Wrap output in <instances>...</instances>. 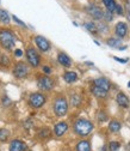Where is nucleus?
<instances>
[{
    "label": "nucleus",
    "mask_w": 130,
    "mask_h": 151,
    "mask_svg": "<svg viewBox=\"0 0 130 151\" xmlns=\"http://www.w3.org/2000/svg\"><path fill=\"white\" fill-rule=\"evenodd\" d=\"M16 43V36L11 30L0 29V45L6 49H12Z\"/></svg>",
    "instance_id": "f257e3e1"
},
{
    "label": "nucleus",
    "mask_w": 130,
    "mask_h": 151,
    "mask_svg": "<svg viewBox=\"0 0 130 151\" xmlns=\"http://www.w3.org/2000/svg\"><path fill=\"white\" fill-rule=\"evenodd\" d=\"M92 129H93V125H92L91 121L86 120V119H79L78 121H75L74 124V131H75V133H78L79 136H88Z\"/></svg>",
    "instance_id": "f03ea898"
},
{
    "label": "nucleus",
    "mask_w": 130,
    "mask_h": 151,
    "mask_svg": "<svg viewBox=\"0 0 130 151\" xmlns=\"http://www.w3.org/2000/svg\"><path fill=\"white\" fill-rule=\"evenodd\" d=\"M67 110H68V103L66 101V99L63 97H59L55 100L54 102V111L58 116H63L67 114Z\"/></svg>",
    "instance_id": "7ed1b4c3"
},
{
    "label": "nucleus",
    "mask_w": 130,
    "mask_h": 151,
    "mask_svg": "<svg viewBox=\"0 0 130 151\" xmlns=\"http://www.w3.org/2000/svg\"><path fill=\"white\" fill-rule=\"evenodd\" d=\"M29 103L31 107L33 108H41L44 103H45V97L43 93H40V92H35L30 96L29 99Z\"/></svg>",
    "instance_id": "20e7f679"
},
{
    "label": "nucleus",
    "mask_w": 130,
    "mask_h": 151,
    "mask_svg": "<svg viewBox=\"0 0 130 151\" xmlns=\"http://www.w3.org/2000/svg\"><path fill=\"white\" fill-rule=\"evenodd\" d=\"M29 73V68L26 66V64L24 63H17L14 65V68H13V74H14V77L16 78H25L26 76Z\"/></svg>",
    "instance_id": "39448f33"
},
{
    "label": "nucleus",
    "mask_w": 130,
    "mask_h": 151,
    "mask_svg": "<svg viewBox=\"0 0 130 151\" xmlns=\"http://www.w3.org/2000/svg\"><path fill=\"white\" fill-rule=\"evenodd\" d=\"M26 58H28V61L30 63V65L32 67H37L40 65V55L37 54V52L33 49V48H28L26 49Z\"/></svg>",
    "instance_id": "423d86ee"
},
{
    "label": "nucleus",
    "mask_w": 130,
    "mask_h": 151,
    "mask_svg": "<svg viewBox=\"0 0 130 151\" xmlns=\"http://www.w3.org/2000/svg\"><path fill=\"white\" fill-rule=\"evenodd\" d=\"M37 85H38V88L41 90H44V91H49L54 88V82L50 77H47V76H43V77H41L38 79V82H37Z\"/></svg>",
    "instance_id": "0eeeda50"
},
{
    "label": "nucleus",
    "mask_w": 130,
    "mask_h": 151,
    "mask_svg": "<svg viewBox=\"0 0 130 151\" xmlns=\"http://www.w3.org/2000/svg\"><path fill=\"white\" fill-rule=\"evenodd\" d=\"M86 10H87L88 14H91V17H92V18H94V19H97V21L103 19V17H104V12L102 11V9H100V7H98V6H96V5H90Z\"/></svg>",
    "instance_id": "6e6552de"
},
{
    "label": "nucleus",
    "mask_w": 130,
    "mask_h": 151,
    "mask_svg": "<svg viewBox=\"0 0 130 151\" xmlns=\"http://www.w3.org/2000/svg\"><path fill=\"white\" fill-rule=\"evenodd\" d=\"M35 42H36L37 47H38L42 52H48L50 49L49 41L45 39V37H43V36H36L35 37Z\"/></svg>",
    "instance_id": "1a4fd4ad"
},
{
    "label": "nucleus",
    "mask_w": 130,
    "mask_h": 151,
    "mask_svg": "<svg viewBox=\"0 0 130 151\" xmlns=\"http://www.w3.org/2000/svg\"><path fill=\"white\" fill-rule=\"evenodd\" d=\"M25 150H26L25 143L19 139H14L10 144V151H25Z\"/></svg>",
    "instance_id": "9d476101"
},
{
    "label": "nucleus",
    "mask_w": 130,
    "mask_h": 151,
    "mask_svg": "<svg viewBox=\"0 0 130 151\" xmlns=\"http://www.w3.org/2000/svg\"><path fill=\"white\" fill-rule=\"evenodd\" d=\"M115 32L116 35L119 37V39H122V37H124L128 32V25L123 22H119L117 25H116V29H115Z\"/></svg>",
    "instance_id": "9b49d317"
},
{
    "label": "nucleus",
    "mask_w": 130,
    "mask_h": 151,
    "mask_svg": "<svg viewBox=\"0 0 130 151\" xmlns=\"http://www.w3.org/2000/svg\"><path fill=\"white\" fill-rule=\"evenodd\" d=\"M68 129V125L66 122H59L55 125V128H54V132L55 134H56L58 137H61L66 133V131Z\"/></svg>",
    "instance_id": "f8f14e48"
},
{
    "label": "nucleus",
    "mask_w": 130,
    "mask_h": 151,
    "mask_svg": "<svg viewBox=\"0 0 130 151\" xmlns=\"http://www.w3.org/2000/svg\"><path fill=\"white\" fill-rule=\"evenodd\" d=\"M58 60H59V63H60L62 66H65V67H69L70 64H72L70 58H69V56H68L66 53H59Z\"/></svg>",
    "instance_id": "ddd939ff"
},
{
    "label": "nucleus",
    "mask_w": 130,
    "mask_h": 151,
    "mask_svg": "<svg viewBox=\"0 0 130 151\" xmlns=\"http://www.w3.org/2000/svg\"><path fill=\"white\" fill-rule=\"evenodd\" d=\"M116 100H117V103H118L121 107H123V108H128V107H129V104H130L129 99H128V97L124 95L123 92L117 93V97H116Z\"/></svg>",
    "instance_id": "4468645a"
},
{
    "label": "nucleus",
    "mask_w": 130,
    "mask_h": 151,
    "mask_svg": "<svg viewBox=\"0 0 130 151\" xmlns=\"http://www.w3.org/2000/svg\"><path fill=\"white\" fill-rule=\"evenodd\" d=\"M94 85L98 86V88H100V89H104L106 91H109L110 90V86H111L110 82L107 79H105V78H98V79H96L94 81Z\"/></svg>",
    "instance_id": "2eb2a0df"
},
{
    "label": "nucleus",
    "mask_w": 130,
    "mask_h": 151,
    "mask_svg": "<svg viewBox=\"0 0 130 151\" xmlns=\"http://www.w3.org/2000/svg\"><path fill=\"white\" fill-rule=\"evenodd\" d=\"M63 79L67 82V83H74L77 79H78V74L73 71H68L63 74Z\"/></svg>",
    "instance_id": "dca6fc26"
},
{
    "label": "nucleus",
    "mask_w": 130,
    "mask_h": 151,
    "mask_svg": "<svg viewBox=\"0 0 130 151\" xmlns=\"http://www.w3.org/2000/svg\"><path fill=\"white\" fill-rule=\"evenodd\" d=\"M107 45L111 48H115V49H119L121 45H122V40L121 39H114V37H110L107 40Z\"/></svg>",
    "instance_id": "f3484780"
},
{
    "label": "nucleus",
    "mask_w": 130,
    "mask_h": 151,
    "mask_svg": "<svg viewBox=\"0 0 130 151\" xmlns=\"http://www.w3.org/2000/svg\"><path fill=\"white\" fill-rule=\"evenodd\" d=\"M92 92H93V95L97 96V97H106V95H107V91L106 90L100 89V88H98L96 85L92 88Z\"/></svg>",
    "instance_id": "a211bd4d"
},
{
    "label": "nucleus",
    "mask_w": 130,
    "mask_h": 151,
    "mask_svg": "<svg viewBox=\"0 0 130 151\" xmlns=\"http://www.w3.org/2000/svg\"><path fill=\"white\" fill-rule=\"evenodd\" d=\"M77 151H91V145L87 140H81L77 145Z\"/></svg>",
    "instance_id": "6ab92c4d"
},
{
    "label": "nucleus",
    "mask_w": 130,
    "mask_h": 151,
    "mask_svg": "<svg viewBox=\"0 0 130 151\" xmlns=\"http://www.w3.org/2000/svg\"><path fill=\"white\" fill-rule=\"evenodd\" d=\"M103 4L105 5V7L107 9L109 12H114L116 9V1L115 0H103Z\"/></svg>",
    "instance_id": "aec40b11"
},
{
    "label": "nucleus",
    "mask_w": 130,
    "mask_h": 151,
    "mask_svg": "<svg viewBox=\"0 0 130 151\" xmlns=\"http://www.w3.org/2000/svg\"><path fill=\"white\" fill-rule=\"evenodd\" d=\"M0 22L5 24L10 23V14L7 13V11L1 10V9H0Z\"/></svg>",
    "instance_id": "412c9836"
},
{
    "label": "nucleus",
    "mask_w": 130,
    "mask_h": 151,
    "mask_svg": "<svg viewBox=\"0 0 130 151\" xmlns=\"http://www.w3.org/2000/svg\"><path fill=\"white\" fill-rule=\"evenodd\" d=\"M84 27L87 29V31H90V32H92V34H96V32L98 31L97 25H96L93 22H87V23L84 24Z\"/></svg>",
    "instance_id": "4be33fe9"
},
{
    "label": "nucleus",
    "mask_w": 130,
    "mask_h": 151,
    "mask_svg": "<svg viewBox=\"0 0 130 151\" xmlns=\"http://www.w3.org/2000/svg\"><path fill=\"white\" fill-rule=\"evenodd\" d=\"M109 128H110V131H112V132H118L121 129V122L116 121V120L111 121L110 125H109Z\"/></svg>",
    "instance_id": "5701e85b"
},
{
    "label": "nucleus",
    "mask_w": 130,
    "mask_h": 151,
    "mask_svg": "<svg viewBox=\"0 0 130 151\" xmlns=\"http://www.w3.org/2000/svg\"><path fill=\"white\" fill-rule=\"evenodd\" d=\"M9 136H10V132L7 129H5V128L0 129V142H6Z\"/></svg>",
    "instance_id": "b1692460"
},
{
    "label": "nucleus",
    "mask_w": 130,
    "mask_h": 151,
    "mask_svg": "<svg viewBox=\"0 0 130 151\" xmlns=\"http://www.w3.org/2000/svg\"><path fill=\"white\" fill-rule=\"evenodd\" d=\"M119 147H121V144H119L118 142H111V143L109 144L110 151H118Z\"/></svg>",
    "instance_id": "393cba45"
},
{
    "label": "nucleus",
    "mask_w": 130,
    "mask_h": 151,
    "mask_svg": "<svg viewBox=\"0 0 130 151\" xmlns=\"http://www.w3.org/2000/svg\"><path fill=\"white\" fill-rule=\"evenodd\" d=\"M79 103H80V97H79L78 95L72 96V104H73V106L78 107V106H79Z\"/></svg>",
    "instance_id": "a878e982"
},
{
    "label": "nucleus",
    "mask_w": 130,
    "mask_h": 151,
    "mask_svg": "<svg viewBox=\"0 0 130 151\" xmlns=\"http://www.w3.org/2000/svg\"><path fill=\"white\" fill-rule=\"evenodd\" d=\"M103 18H105V19L107 21V22H111V21H112V16H111V12H106V13H104V17Z\"/></svg>",
    "instance_id": "bb28decb"
},
{
    "label": "nucleus",
    "mask_w": 130,
    "mask_h": 151,
    "mask_svg": "<svg viewBox=\"0 0 130 151\" xmlns=\"http://www.w3.org/2000/svg\"><path fill=\"white\" fill-rule=\"evenodd\" d=\"M40 134H41V137L45 138V137H48V134H50V131L45 128V129H43V131H41V132H40Z\"/></svg>",
    "instance_id": "cd10ccee"
},
{
    "label": "nucleus",
    "mask_w": 130,
    "mask_h": 151,
    "mask_svg": "<svg viewBox=\"0 0 130 151\" xmlns=\"http://www.w3.org/2000/svg\"><path fill=\"white\" fill-rule=\"evenodd\" d=\"M115 11L119 14V16H122L123 14V7L121 6V5H116V9H115Z\"/></svg>",
    "instance_id": "c85d7f7f"
},
{
    "label": "nucleus",
    "mask_w": 130,
    "mask_h": 151,
    "mask_svg": "<svg viewBox=\"0 0 130 151\" xmlns=\"http://www.w3.org/2000/svg\"><path fill=\"white\" fill-rule=\"evenodd\" d=\"M97 29L102 30L103 32H106V31H107V27H106V25H104V24H99V25L97 27Z\"/></svg>",
    "instance_id": "c756f323"
},
{
    "label": "nucleus",
    "mask_w": 130,
    "mask_h": 151,
    "mask_svg": "<svg viewBox=\"0 0 130 151\" xmlns=\"http://www.w3.org/2000/svg\"><path fill=\"white\" fill-rule=\"evenodd\" d=\"M0 61H1V64H7V63H9V60H7V56L1 55V56H0Z\"/></svg>",
    "instance_id": "7c9ffc66"
},
{
    "label": "nucleus",
    "mask_w": 130,
    "mask_h": 151,
    "mask_svg": "<svg viewBox=\"0 0 130 151\" xmlns=\"http://www.w3.org/2000/svg\"><path fill=\"white\" fill-rule=\"evenodd\" d=\"M12 18H13V19H14V22H17L18 24H21V25H23V27H25V24H24V23H23V22H22L21 19H18V18H17L16 16H12Z\"/></svg>",
    "instance_id": "2f4dec72"
},
{
    "label": "nucleus",
    "mask_w": 130,
    "mask_h": 151,
    "mask_svg": "<svg viewBox=\"0 0 130 151\" xmlns=\"http://www.w3.org/2000/svg\"><path fill=\"white\" fill-rule=\"evenodd\" d=\"M43 71H44L45 73H48V74H49V73L51 72V68H50L49 66H43Z\"/></svg>",
    "instance_id": "473e14b6"
},
{
    "label": "nucleus",
    "mask_w": 130,
    "mask_h": 151,
    "mask_svg": "<svg viewBox=\"0 0 130 151\" xmlns=\"http://www.w3.org/2000/svg\"><path fill=\"white\" fill-rule=\"evenodd\" d=\"M14 54H16L17 56H22V55H23V52H22L21 49H16V50H14Z\"/></svg>",
    "instance_id": "72a5a7b5"
},
{
    "label": "nucleus",
    "mask_w": 130,
    "mask_h": 151,
    "mask_svg": "<svg viewBox=\"0 0 130 151\" xmlns=\"http://www.w3.org/2000/svg\"><path fill=\"white\" fill-rule=\"evenodd\" d=\"M126 12H128V18H130V4L126 3Z\"/></svg>",
    "instance_id": "f704fd0d"
},
{
    "label": "nucleus",
    "mask_w": 130,
    "mask_h": 151,
    "mask_svg": "<svg viewBox=\"0 0 130 151\" xmlns=\"http://www.w3.org/2000/svg\"><path fill=\"white\" fill-rule=\"evenodd\" d=\"M114 58H115V60H116V61H119V63H123V64L128 61V59H125V60H122V59H119V58H117V56H114Z\"/></svg>",
    "instance_id": "c9c22d12"
},
{
    "label": "nucleus",
    "mask_w": 130,
    "mask_h": 151,
    "mask_svg": "<svg viewBox=\"0 0 130 151\" xmlns=\"http://www.w3.org/2000/svg\"><path fill=\"white\" fill-rule=\"evenodd\" d=\"M128 85H129V88H130V82H129V83H128Z\"/></svg>",
    "instance_id": "e433bc0d"
}]
</instances>
